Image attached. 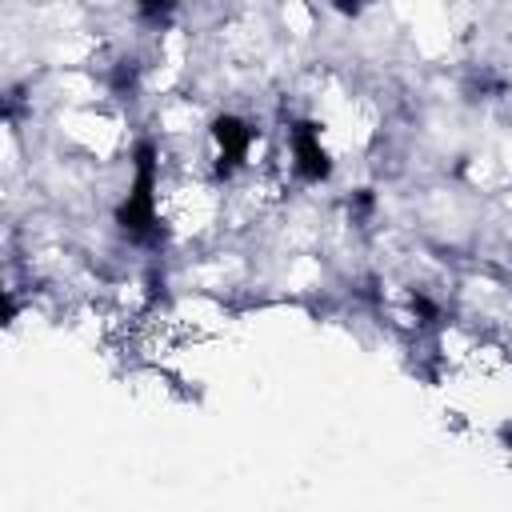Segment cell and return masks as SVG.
<instances>
[{
  "label": "cell",
  "instance_id": "2",
  "mask_svg": "<svg viewBox=\"0 0 512 512\" xmlns=\"http://www.w3.org/2000/svg\"><path fill=\"white\" fill-rule=\"evenodd\" d=\"M292 156H296V168H300L304 180L328 176V156H324V148H320L316 124H296V128H292Z\"/></svg>",
  "mask_w": 512,
  "mask_h": 512
},
{
  "label": "cell",
  "instance_id": "1",
  "mask_svg": "<svg viewBox=\"0 0 512 512\" xmlns=\"http://www.w3.org/2000/svg\"><path fill=\"white\" fill-rule=\"evenodd\" d=\"M120 224L136 236L148 232V224H152V148L148 144H140V152H136V184L120 208Z\"/></svg>",
  "mask_w": 512,
  "mask_h": 512
},
{
  "label": "cell",
  "instance_id": "3",
  "mask_svg": "<svg viewBox=\"0 0 512 512\" xmlns=\"http://www.w3.org/2000/svg\"><path fill=\"white\" fill-rule=\"evenodd\" d=\"M212 136H216V144H220V164H236V160L248 152V140H252V132H248L240 120H232V116L216 120V124H212Z\"/></svg>",
  "mask_w": 512,
  "mask_h": 512
}]
</instances>
